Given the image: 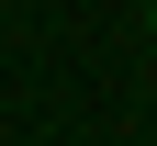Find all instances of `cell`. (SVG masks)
I'll use <instances>...</instances> for the list:
<instances>
[{"label":"cell","instance_id":"cell-1","mask_svg":"<svg viewBox=\"0 0 157 146\" xmlns=\"http://www.w3.org/2000/svg\"><path fill=\"white\" fill-rule=\"evenodd\" d=\"M146 34H157V0H146Z\"/></svg>","mask_w":157,"mask_h":146}]
</instances>
